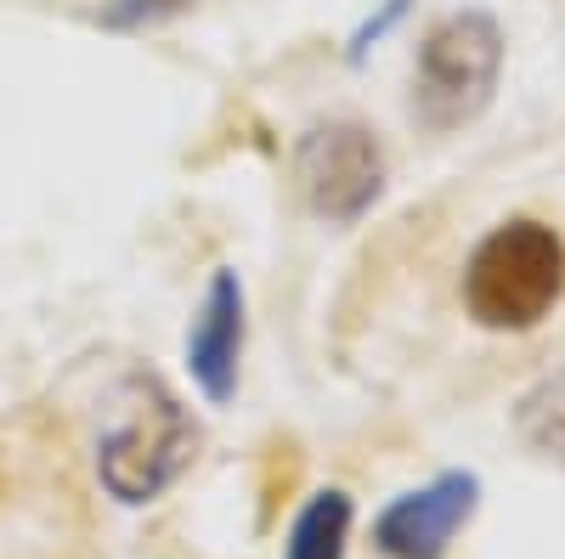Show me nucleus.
Returning a JSON list of instances; mask_svg holds the SVG:
<instances>
[{
	"label": "nucleus",
	"mask_w": 565,
	"mask_h": 559,
	"mask_svg": "<svg viewBox=\"0 0 565 559\" xmlns=\"http://www.w3.org/2000/svg\"><path fill=\"white\" fill-rule=\"evenodd\" d=\"M565 294V244L543 221H509L469 255L463 305L481 329H532Z\"/></svg>",
	"instance_id": "f257e3e1"
},
{
	"label": "nucleus",
	"mask_w": 565,
	"mask_h": 559,
	"mask_svg": "<svg viewBox=\"0 0 565 559\" xmlns=\"http://www.w3.org/2000/svg\"><path fill=\"white\" fill-rule=\"evenodd\" d=\"M503 68V34L487 12H452L418 45L413 68V114L430 130L469 125L498 90Z\"/></svg>",
	"instance_id": "f03ea898"
},
{
	"label": "nucleus",
	"mask_w": 565,
	"mask_h": 559,
	"mask_svg": "<svg viewBox=\"0 0 565 559\" xmlns=\"http://www.w3.org/2000/svg\"><path fill=\"white\" fill-rule=\"evenodd\" d=\"M193 447H199V430L193 418L181 412L175 396H164L153 379L141 385V401L130 407V418L103 441L97 452V470H103V486L119 497V503H153L186 463H193Z\"/></svg>",
	"instance_id": "7ed1b4c3"
},
{
	"label": "nucleus",
	"mask_w": 565,
	"mask_h": 559,
	"mask_svg": "<svg viewBox=\"0 0 565 559\" xmlns=\"http://www.w3.org/2000/svg\"><path fill=\"white\" fill-rule=\"evenodd\" d=\"M295 181L322 221H362L385 186L380 142L362 125H311L295 148Z\"/></svg>",
	"instance_id": "20e7f679"
},
{
	"label": "nucleus",
	"mask_w": 565,
	"mask_h": 559,
	"mask_svg": "<svg viewBox=\"0 0 565 559\" xmlns=\"http://www.w3.org/2000/svg\"><path fill=\"white\" fill-rule=\"evenodd\" d=\"M476 475H441L424 492L396 497L385 515H380V548L391 559H441L447 542L458 537V526L476 515Z\"/></svg>",
	"instance_id": "39448f33"
},
{
	"label": "nucleus",
	"mask_w": 565,
	"mask_h": 559,
	"mask_svg": "<svg viewBox=\"0 0 565 559\" xmlns=\"http://www.w3.org/2000/svg\"><path fill=\"white\" fill-rule=\"evenodd\" d=\"M238 356H244V283L232 271L210 277V294L186 334V367L210 401H226L238 390Z\"/></svg>",
	"instance_id": "423d86ee"
},
{
	"label": "nucleus",
	"mask_w": 565,
	"mask_h": 559,
	"mask_svg": "<svg viewBox=\"0 0 565 559\" xmlns=\"http://www.w3.org/2000/svg\"><path fill=\"white\" fill-rule=\"evenodd\" d=\"M345 537H351V497L345 492H317L300 508L282 559H345Z\"/></svg>",
	"instance_id": "0eeeda50"
},
{
	"label": "nucleus",
	"mask_w": 565,
	"mask_h": 559,
	"mask_svg": "<svg viewBox=\"0 0 565 559\" xmlns=\"http://www.w3.org/2000/svg\"><path fill=\"white\" fill-rule=\"evenodd\" d=\"M521 430H526L532 447H543V452H565V379H554V385H543V390L526 396V407H521Z\"/></svg>",
	"instance_id": "6e6552de"
}]
</instances>
